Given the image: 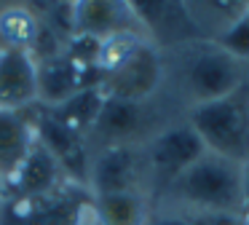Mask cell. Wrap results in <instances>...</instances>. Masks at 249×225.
I'll use <instances>...</instances> for the list:
<instances>
[{
	"instance_id": "cell-2",
	"label": "cell",
	"mask_w": 249,
	"mask_h": 225,
	"mask_svg": "<svg viewBox=\"0 0 249 225\" xmlns=\"http://www.w3.org/2000/svg\"><path fill=\"white\" fill-rule=\"evenodd\" d=\"M153 206H166L188 217H241L244 166L204 153L153 196Z\"/></svg>"
},
{
	"instance_id": "cell-24",
	"label": "cell",
	"mask_w": 249,
	"mask_h": 225,
	"mask_svg": "<svg viewBox=\"0 0 249 225\" xmlns=\"http://www.w3.org/2000/svg\"><path fill=\"white\" fill-rule=\"evenodd\" d=\"M0 198H3V182H0Z\"/></svg>"
},
{
	"instance_id": "cell-17",
	"label": "cell",
	"mask_w": 249,
	"mask_h": 225,
	"mask_svg": "<svg viewBox=\"0 0 249 225\" xmlns=\"http://www.w3.org/2000/svg\"><path fill=\"white\" fill-rule=\"evenodd\" d=\"M97 204L99 214H102V225H145L147 214L153 209V198L145 190L99 196Z\"/></svg>"
},
{
	"instance_id": "cell-11",
	"label": "cell",
	"mask_w": 249,
	"mask_h": 225,
	"mask_svg": "<svg viewBox=\"0 0 249 225\" xmlns=\"http://www.w3.org/2000/svg\"><path fill=\"white\" fill-rule=\"evenodd\" d=\"M38 105V62L24 51H0V112H24Z\"/></svg>"
},
{
	"instance_id": "cell-15",
	"label": "cell",
	"mask_w": 249,
	"mask_h": 225,
	"mask_svg": "<svg viewBox=\"0 0 249 225\" xmlns=\"http://www.w3.org/2000/svg\"><path fill=\"white\" fill-rule=\"evenodd\" d=\"M40 38V16L30 5L8 3L0 8V51L33 54Z\"/></svg>"
},
{
	"instance_id": "cell-1",
	"label": "cell",
	"mask_w": 249,
	"mask_h": 225,
	"mask_svg": "<svg viewBox=\"0 0 249 225\" xmlns=\"http://www.w3.org/2000/svg\"><path fill=\"white\" fill-rule=\"evenodd\" d=\"M166 94L179 110L222 99L249 83V64L225 54L214 40H188L166 48Z\"/></svg>"
},
{
	"instance_id": "cell-4",
	"label": "cell",
	"mask_w": 249,
	"mask_h": 225,
	"mask_svg": "<svg viewBox=\"0 0 249 225\" xmlns=\"http://www.w3.org/2000/svg\"><path fill=\"white\" fill-rule=\"evenodd\" d=\"M0 225H102L89 185L65 180L43 196L0 198Z\"/></svg>"
},
{
	"instance_id": "cell-13",
	"label": "cell",
	"mask_w": 249,
	"mask_h": 225,
	"mask_svg": "<svg viewBox=\"0 0 249 225\" xmlns=\"http://www.w3.org/2000/svg\"><path fill=\"white\" fill-rule=\"evenodd\" d=\"M65 180H70V177H67L65 169L54 161V155H51L40 142H35V148L30 150L24 164L6 180V185H3V198L43 196V193L59 188Z\"/></svg>"
},
{
	"instance_id": "cell-10",
	"label": "cell",
	"mask_w": 249,
	"mask_h": 225,
	"mask_svg": "<svg viewBox=\"0 0 249 225\" xmlns=\"http://www.w3.org/2000/svg\"><path fill=\"white\" fill-rule=\"evenodd\" d=\"M99 86V75L91 64L72 56L67 48L38 59V105L54 107L78 94L81 89Z\"/></svg>"
},
{
	"instance_id": "cell-3",
	"label": "cell",
	"mask_w": 249,
	"mask_h": 225,
	"mask_svg": "<svg viewBox=\"0 0 249 225\" xmlns=\"http://www.w3.org/2000/svg\"><path fill=\"white\" fill-rule=\"evenodd\" d=\"M206 153L231 164H249V83L222 99L188 107L182 112Z\"/></svg>"
},
{
	"instance_id": "cell-21",
	"label": "cell",
	"mask_w": 249,
	"mask_h": 225,
	"mask_svg": "<svg viewBox=\"0 0 249 225\" xmlns=\"http://www.w3.org/2000/svg\"><path fill=\"white\" fill-rule=\"evenodd\" d=\"M244 220L249 223V164L244 166Z\"/></svg>"
},
{
	"instance_id": "cell-18",
	"label": "cell",
	"mask_w": 249,
	"mask_h": 225,
	"mask_svg": "<svg viewBox=\"0 0 249 225\" xmlns=\"http://www.w3.org/2000/svg\"><path fill=\"white\" fill-rule=\"evenodd\" d=\"M145 40H150L145 30H121V32H113V35L97 40L94 70H97L99 80H102L107 73H113L126 56H131Z\"/></svg>"
},
{
	"instance_id": "cell-16",
	"label": "cell",
	"mask_w": 249,
	"mask_h": 225,
	"mask_svg": "<svg viewBox=\"0 0 249 225\" xmlns=\"http://www.w3.org/2000/svg\"><path fill=\"white\" fill-rule=\"evenodd\" d=\"M102 105H105L102 89H99V86H89V89H81L78 94H72L70 99H65L62 105L46 107V110H49L56 121H62L65 126H70L72 131H78L81 137L89 139Z\"/></svg>"
},
{
	"instance_id": "cell-7",
	"label": "cell",
	"mask_w": 249,
	"mask_h": 225,
	"mask_svg": "<svg viewBox=\"0 0 249 225\" xmlns=\"http://www.w3.org/2000/svg\"><path fill=\"white\" fill-rule=\"evenodd\" d=\"M105 96L129 102H150L166 91V54L153 40H145L113 73L99 80Z\"/></svg>"
},
{
	"instance_id": "cell-20",
	"label": "cell",
	"mask_w": 249,
	"mask_h": 225,
	"mask_svg": "<svg viewBox=\"0 0 249 225\" xmlns=\"http://www.w3.org/2000/svg\"><path fill=\"white\" fill-rule=\"evenodd\" d=\"M145 225H193V217L174 212V209H166V206H153Z\"/></svg>"
},
{
	"instance_id": "cell-6",
	"label": "cell",
	"mask_w": 249,
	"mask_h": 225,
	"mask_svg": "<svg viewBox=\"0 0 249 225\" xmlns=\"http://www.w3.org/2000/svg\"><path fill=\"white\" fill-rule=\"evenodd\" d=\"M140 153H142V164H145L147 190H150L153 198L172 180H177L190 164H196L206 150L201 145V139L196 137V131L188 126V121L182 115H177L172 121H166L161 129H156L140 145Z\"/></svg>"
},
{
	"instance_id": "cell-22",
	"label": "cell",
	"mask_w": 249,
	"mask_h": 225,
	"mask_svg": "<svg viewBox=\"0 0 249 225\" xmlns=\"http://www.w3.org/2000/svg\"><path fill=\"white\" fill-rule=\"evenodd\" d=\"M193 225H217L214 217H193Z\"/></svg>"
},
{
	"instance_id": "cell-14",
	"label": "cell",
	"mask_w": 249,
	"mask_h": 225,
	"mask_svg": "<svg viewBox=\"0 0 249 225\" xmlns=\"http://www.w3.org/2000/svg\"><path fill=\"white\" fill-rule=\"evenodd\" d=\"M35 142L38 139L33 126V110L0 112V182L3 185L24 164Z\"/></svg>"
},
{
	"instance_id": "cell-19",
	"label": "cell",
	"mask_w": 249,
	"mask_h": 225,
	"mask_svg": "<svg viewBox=\"0 0 249 225\" xmlns=\"http://www.w3.org/2000/svg\"><path fill=\"white\" fill-rule=\"evenodd\" d=\"M214 43L225 54H231L233 59L249 64V21L244 19V11H241V16H238L236 21H231V24L214 38Z\"/></svg>"
},
{
	"instance_id": "cell-12",
	"label": "cell",
	"mask_w": 249,
	"mask_h": 225,
	"mask_svg": "<svg viewBox=\"0 0 249 225\" xmlns=\"http://www.w3.org/2000/svg\"><path fill=\"white\" fill-rule=\"evenodd\" d=\"M121 30H142L131 3H102V0H86V3H70V32L81 38H102Z\"/></svg>"
},
{
	"instance_id": "cell-8",
	"label": "cell",
	"mask_w": 249,
	"mask_h": 225,
	"mask_svg": "<svg viewBox=\"0 0 249 225\" xmlns=\"http://www.w3.org/2000/svg\"><path fill=\"white\" fill-rule=\"evenodd\" d=\"M86 185L94 196H113V193L147 190L145 164H142L140 145H107L94 148L89 158Z\"/></svg>"
},
{
	"instance_id": "cell-5",
	"label": "cell",
	"mask_w": 249,
	"mask_h": 225,
	"mask_svg": "<svg viewBox=\"0 0 249 225\" xmlns=\"http://www.w3.org/2000/svg\"><path fill=\"white\" fill-rule=\"evenodd\" d=\"M182 115L177 105L163 91L158 99L150 102H129L105 96V105L97 115L89 148H107V145H142L156 129H161L166 121Z\"/></svg>"
},
{
	"instance_id": "cell-9",
	"label": "cell",
	"mask_w": 249,
	"mask_h": 225,
	"mask_svg": "<svg viewBox=\"0 0 249 225\" xmlns=\"http://www.w3.org/2000/svg\"><path fill=\"white\" fill-rule=\"evenodd\" d=\"M33 126H35V139L54 155V161L65 169V174L75 182L86 185V171H89V158H91V148L89 139L56 121L43 105L33 107Z\"/></svg>"
},
{
	"instance_id": "cell-23",
	"label": "cell",
	"mask_w": 249,
	"mask_h": 225,
	"mask_svg": "<svg viewBox=\"0 0 249 225\" xmlns=\"http://www.w3.org/2000/svg\"><path fill=\"white\" fill-rule=\"evenodd\" d=\"M244 19L249 21V3H244Z\"/></svg>"
}]
</instances>
